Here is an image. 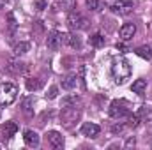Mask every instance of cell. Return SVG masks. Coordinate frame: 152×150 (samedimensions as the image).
I'll return each mask as SVG.
<instances>
[{"label":"cell","mask_w":152,"mask_h":150,"mask_svg":"<svg viewBox=\"0 0 152 150\" xmlns=\"http://www.w3.org/2000/svg\"><path fill=\"white\" fill-rule=\"evenodd\" d=\"M133 74V69L126 58H115L112 62V76L117 85H124Z\"/></svg>","instance_id":"cell-1"},{"label":"cell","mask_w":152,"mask_h":150,"mask_svg":"<svg viewBox=\"0 0 152 150\" xmlns=\"http://www.w3.org/2000/svg\"><path fill=\"white\" fill-rule=\"evenodd\" d=\"M18 85L11 81H2L0 83V106H11L18 99Z\"/></svg>","instance_id":"cell-2"},{"label":"cell","mask_w":152,"mask_h":150,"mask_svg":"<svg viewBox=\"0 0 152 150\" xmlns=\"http://www.w3.org/2000/svg\"><path fill=\"white\" fill-rule=\"evenodd\" d=\"M81 117V106L80 104H73V106H64V110L60 113V122L66 127H71L73 124H76Z\"/></svg>","instance_id":"cell-3"},{"label":"cell","mask_w":152,"mask_h":150,"mask_svg":"<svg viewBox=\"0 0 152 150\" xmlns=\"http://www.w3.org/2000/svg\"><path fill=\"white\" fill-rule=\"evenodd\" d=\"M131 113V104L124 99H115L110 104V117L112 118H124Z\"/></svg>","instance_id":"cell-4"},{"label":"cell","mask_w":152,"mask_h":150,"mask_svg":"<svg viewBox=\"0 0 152 150\" xmlns=\"http://www.w3.org/2000/svg\"><path fill=\"white\" fill-rule=\"evenodd\" d=\"M87 18L80 12V11H69V14H67V27L71 28V30H80V28H85L87 27Z\"/></svg>","instance_id":"cell-5"},{"label":"cell","mask_w":152,"mask_h":150,"mask_svg":"<svg viewBox=\"0 0 152 150\" xmlns=\"http://www.w3.org/2000/svg\"><path fill=\"white\" fill-rule=\"evenodd\" d=\"M106 5L118 14H129L133 11V0H106Z\"/></svg>","instance_id":"cell-6"},{"label":"cell","mask_w":152,"mask_h":150,"mask_svg":"<svg viewBox=\"0 0 152 150\" xmlns=\"http://www.w3.org/2000/svg\"><path fill=\"white\" fill-rule=\"evenodd\" d=\"M46 140H48V145L51 149H57V150L64 149V136L58 131H50L46 134Z\"/></svg>","instance_id":"cell-7"},{"label":"cell","mask_w":152,"mask_h":150,"mask_svg":"<svg viewBox=\"0 0 152 150\" xmlns=\"http://www.w3.org/2000/svg\"><path fill=\"white\" fill-rule=\"evenodd\" d=\"M16 133H18V124L16 122H5L4 125H0V138L2 140H11Z\"/></svg>","instance_id":"cell-8"},{"label":"cell","mask_w":152,"mask_h":150,"mask_svg":"<svg viewBox=\"0 0 152 150\" xmlns=\"http://www.w3.org/2000/svg\"><path fill=\"white\" fill-rule=\"evenodd\" d=\"M99 131H101V127L97 124H94V122H85L81 125V134L87 136V138H97Z\"/></svg>","instance_id":"cell-9"},{"label":"cell","mask_w":152,"mask_h":150,"mask_svg":"<svg viewBox=\"0 0 152 150\" xmlns=\"http://www.w3.org/2000/svg\"><path fill=\"white\" fill-rule=\"evenodd\" d=\"M134 34H136V25L134 23H126L118 30V36H120L122 41H131V39L134 37Z\"/></svg>","instance_id":"cell-10"},{"label":"cell","mask_w":152,"mask_h":150,"mask_svg":"<svg viewBox=\"0 0 152 150\" xmlns=\"http://www.w3.org/2000/svg\"><path fill=\"white\" fill-rule=\"evenodd\" d=\"M46 46L50 48V50H58L60 46H62V42H60V32H50L48 34V39H46Z\"/></svg>","instance_id":"cell-11"},{"label":"cell","mask_w":152,"mask_h":150,"mask_svg":"<svg viewBox=\"0 0 152 150\" xmlns=\"http://www.w3.org/2000/svg\"><path fill=\"white\" fill-rule=\"evenodd\" d=\"M23 140H25V143H27V147H39V143H41V140H39V134L36 131H25L23 133Z\"/></svg>","instance_id":"cell-12"},{"label":"cell","mask_w":152,"mask_h":150,"mask_svg":"<svg viewBox=\"0 0 152 150\" xmlns=\"http://www.w3.org/2000/svg\"><path fill=\"white\" fill-rule=\"evenodd\" d=\"M76 5V0H57L53 4L55 11H73Z\"/></svg>","instance_id":"cell-13"},{"label":"cell","mask_w":152,"mask_h":150,"mask_svg":"<svg viewBox=\"0 0 152 150\" xmlns=\"http://www.w3.org/2000/svg\"><path fill=\"white\" fill-rule=\"evenodd\" d=\"M7 69H9L11 73H14V74H21V73H25L27 66H25L23 62H18V60H9Z\"/></svg>","instance_id":"cell-14"},{"label":"cell","mask_w":152,"mask_h":150,"mask_svg":"<svg viewBox=\"0 0 152 150\" xmlns=\"http://www.w3.org/2000/svg\"><path fill=\"white\" fill-rule=\"evenodd\" d=\"M131 90L134 92V94H138V95H143V92L147 90V79H136L134 83H133V87H131Z\"/></svg>","instance_id":"cell-15"},{"label":"cell","mask_w":152,"mask_h":150,"mask_svg":"<svg viewBox=\"0 0 152 150\" xmlns=\"http://www.w3.org/2000/svg\"><path fill=\"white\" fill-rule=\"evenodd\" d=\"M76 83H78L76 74H67L64 79H62V88H66V90H73V88L76 87Z\"/></svg>","instance_id":"cell-16"},{"label":"cell","mask_w":152,"mask_h":150,"mask_svg":"<svg viewBox=\"0 0 152 150\" xmlns=\"http://www.w3.org/2000/svg\"><path fill=\"white\" fill-rule=\"evenodd\" d=\"M30 48H32L30 42H18V44H14V55H16V57H21V55L28 53Z\"/></svg>","instance_id":"cell-17"},{"label":"cell","mask_w":152,"mask_h":150,"mask_svg":"<svg viewBox=\"0 0 152 150\" xmlns=\"http://www.w3.org/2000/svg\"><path fill=\"white\" fill-rule=\"evenodd\" d=\"M67 46H71V48H75V50H80V48H81V37H80L78 34H69Z\"/></svg>","instance_id":"cell-18"},{"label":"cell","mask_w":152,"mask_h":150,"mask_svg":"<svg viewBox=\"0 0 152 150\" xmlns=\"http://www.w3.org/2000/svg\"><path fill=\"white\" fill-rule=\"evenodd\" d=\"M136 55L142 57V58H145V60H149V58L152 57L151 46H140V48H136Z\"/></svg>","instance_id":"cell-19"},{"label":"cell","mask_w":152,"mask_h":150,"mask_svg":"<svg viewBox=\"0 0 152 150\" xmlns=\"http://www.w3.org/2000/svg\"><path fill=\"white\" fill-rule=\"evenodd\" d=\"M41 79H37V78H28L27 79V88L30 90V92H36V90H39L41 88Z\"/></svg>","instance_id":"cell-20"},{"label":"cell","mask_w":152,"mask_h":150,"mask_svg":"<svg viewBox=\"0 0 152 150\" xmlns=\"http://www.w3.org/2000/svg\"><path fill=\"white\" fill-rule=\"evenodd\" d=\"M90 44H92L94 48H101V46H104V37H103L101 34H94V36L90 37Z\"/></svg>","instance_id":"cell-21"},{"label":"cell","mask_w":152,"mask_h":150,"mask_svg":"<svg viewBox=\"0 0 152 150\" xmlns=\"http://www.w3.org/2000/svg\"><path fill=\"white\" fill-rule=\"evenodd\" d=\"M140 122H142L140 115H131V113L127 115V125H129V127H133V129H134V127H138V125H140Z\"/></svg>","instance_id":"cell-22"},{"label":"cell","mask_w":152,"mask_h":150,"mask_svg":"<svg viewBox=\"0 0 152 150\" xmlns=\"http://www.w3.org/2000/svg\"><path fill=\"white\" fill-rule=\"evenodd\" d=\"M73 104H80V97H78V95L64 97V101H62V108H64V106H73Z\"/></svg>","instance_id":"cell-23"},{"label":"cell","mask_w":152,"mask_h":150,"mask_svg":"<svg viewBox=\"0 0 152 150\" xmlns=\"http://www.w3.org/2000/svg\"><path fill=\"white\" fill-rule=\"evenodd\" d=\"M21 108H23V113H25L27 117H32V99H25Z\"/></svg>","instance_id":"cell-24"},{"label":"cell","mask_w":152,"mask_h":150,"mask_svg":"<svg viewBox=\"0 0 152 150\" xmlns=\"http://www.w3.org/2000/svg\"><path fill=\"white\" fill-rule=\"evenodd\" d=\"M85 4H87V7L90 11H97L99 9V0H85Z\"/></svg>","instance_id":"cell-25"},{"label":"cell","mask_w":152,"mask_h":150,"mask_svg":"<svg viewBox=\"0 0 152 150\" xmlns=\"http://www.w3.org/2000/svg\"><path fill=\"white\" fill-rule=\"evenodd\" d=\"M57 94H58V88H57V87H50V90H48L46 97H48V99H55V97H57Z\"/></svg>","instance_id":"cell-26"},{"label":"cell","mask_w":152,"mask_h":150,"mask_svg":"<svg viewBox=\"0 0 152 150\" xmlns=\"http://www.w3.org/2000/svg\"><path fill=\"white\" fill-rule=\"evenodd\" d=\"M122 131H124V124H113L112 125V133L113 134H120Z\"/></svg>","instance_id":"cell-27"},{"label":"cell","mask_w":152,"mask_h":150,"mask_svg":"<svg viewBox=\"0 0 152 150\" xmlns=\"http://www.w3.org/2000/svg\"><path fill=\"white\" fill-rule=\"evenodd\" d=\"M46 5H48L46 0H36V9H37V11H44Z\"/></svg>","instance_id":"cell-28"},{"label":"cell","mask_w":152,"mask_h":150,"mask_svg":"<svg viewBox=\"0 0 152 150\" xmlns=\"http://www.w3.org/2000/svg\"><path fill=\"white\" fill-rule=\"evenodd\" d=\"M136 145V138H129L127 141H126V149H129V147H134Z\"/></svg>","instance_id":"cell-29"},{"label":"cell","mask_w":152,"mask_h":150,"mask_svg":"<svg viewBox=\"0 0 152 150\" xmlns=\"http://www.w3.org/2000/svg\"><path fill=\"white\" fill-rule=\"evenodd\" d=\"M117 50H118L120 53H126V51H127V46H124L122 42H117Z\"/></svg>","instance_id":"cell-30"}]
</instances>
